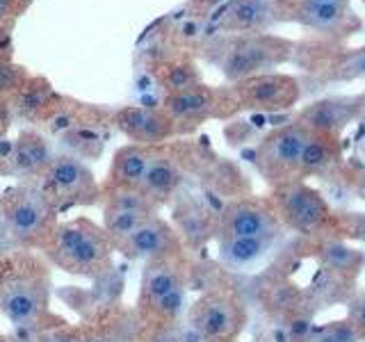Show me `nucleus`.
I'll return each instance as SVG.
<instances>
[{
    "label": "nucleus",
    "mask_w": 365,
    "mask_h": 342,
    "mask_svg": "<svg viewBox=\"0 0 365 342\" xmlns=\"http://www.w3.org/2000/svg\"><path fill=\"white\" fill-rule=\"evenodd\" d=\"M39 247L53 265L76 276L98 279L114 269L112 239L108 237L106 228L85 217L55 224Z\"/></svg>",
    "instance_id": "nucleus-1"
},
{
    "label": "nucleus",
    "mask_w": 365,
    "mask_h": 342,
    "mask_svg": "<svg viewBox=\"0 0 365 342\" xmlns=\"http://www.w3.org/2000/svg\"><path fill=\"white\" fill-rule=\"evenodd\" d=\"M294 53V41L267 32L231 34L208 46L205 57L220 68V73L231 85L251 76L272 73L285 64Z\"/></svg>",
    "instance_id": "nucleus-2"
},
{
    "label": "nucleus",
    "mask_w": 365,
    "mask_h": 342,
    "mask_svg": "<svg viewBox=\"0 0 365 342\" xmlns=\"http://www.w3.org/2000/svg\"><path fill=\"white\" fill-rule=\"evenodd\" d=\"M283 231H290L306 242L342 239L340 217L324 199V194L306 180H292L269 192Z\"/></svg>",
    "instance_id": "nucleus-3"
},
{
    "label": "nucleus",
    "mask_w": 365,
    "mask_h": 342,
    "mask_svg": "<svg viewBox=\"0 0 365 342\" xmlns=\"http://www.w3.org/2000/svg\"><path fill=\"white\" fill-rule=\"evenodd\" d=\"M187 326L201 342H237L247 328V304L233 288L215 285L203 290L187 308Z\"/></svg>",
    "instance_id": "nucleus-4"
},
{
    "label": "nucleus",
    "mask_w": 365,
    "mask_h": 342,
    "mask_svg": "<svg viewBox=\"0 0 365 342\" xmlns=\"http://www.w3.org/2000/svg\"><path fill=\"white\" fill-rule=\"evenodd\" d=\"M311 130L302 123L290 121L260 137L254 151V162L260 176L274 190L292 180H302V162Z\"/></svg>",
    "instance_id": "nucleus-5"
},
{
    "label": "nucleus",
    "mask_w": 365,
    "mask_h": 342,
    "mask_svg": "<svg viewBox=\"0 0 365 342\" xmlns=\"http://www.w3.org/2000/svg\"><path fill=\"white\" fill-rule=\"evenodd\" d=\"M283 226L269 197H245L228 199L215 214V239L231 237H260L283 235Z\"/></svg>",
    "instance_id": "nucleus-6"
},
{
    "label": "nucleus",
    "mask_w": 365,
    "mask_h": 342,
    "mask_svg": "<svg viewBox=\"0 0 365 342\" xmlns=\"http://www.w3.org/2000/svg\"><path fill=\"white\" fill-rule=\"evenodd\" d=\"M163 108L178 125H199L212 119H231L240 112V103L233 87H210L197 85L190 89L176 91V94H165Z\"/></svg>",
    "instance_id": "nucleus-7"
},
{
    "label": "nucleus",
    "mask_w": 365,
    "mask_h": 342,
    "mask_svg": "<svg viewBox=\"0 0 365 342\" xmlns=\"http://www.w3.org/2000/svg\"><path fill=\"white\" fill-rule=\"evenodd\" d=\"M5 233L19 244H41L53 231V201L46 192L19 190L3 205Z\"/></svg>",
    "instance_id": "nucleus-8"
},
{
    "label": "nucleus",
    "mask_w": 365,
    "mask_h": 342,
    "mask_svg": "<svg viewBox=\"0 0 365 342\" xmlns=\"http://www.w3.org/2000/svg\"><path fill=\"white\" fill-rule=\"evenodd\" d=\"M0 313L19 328L39 324L48 313V279L43 271H19L0 290Z\"/></svg>",
    "instance_id": "nucleus-9"
},
{
    "label": "nucleus",
    "mask_w": 365,
    "mask_h": 342,
    "mask_svg": "<svg viewBox=\"0 0 365 342\" xmlns=\"http://www.w3.org/2000/svg\"><path fill=\"white\" fill-rule=\"evenodd\" d=\"M240 110L277 114L297 108L302 98V83L288 73H260L231 85Z\"/></svg>",
    "instance_id": "nucleus-10"
},
{
    "label": "nucleus",
    "mask_w": 365,
    "mask_h": 342,
    "mask_svg": "<svg viewBox=\"0 0 365 342\" xmlns=\"http://www.w3.org/2000/svg\"><path fill=\"white\" fill-rule=\"evenodd\" d=\"M285 19L297 26L313 30L327 37H349L359 28L361 21L349 7V0H297L285 9Z\"/></svg>",
    "instance_id": "nucleus-11"
},
{
    "label": "nucleus",
    "mask_w": 365,
    "mask_h": 342,
    "mask_svg": "<svg viewBox=\"0 0 365 342\" xmlns=\"http://www.w3.org/2000/svg\"><path fill=\"white\" fill-rule=\"evenodd\" d=\"M365 117V94L356 96H327L304 105L297 112L294 121L315 135L338 137L345 133L354 121Z\"/></svg>",
    "instance_id": "nucleus-12"
},
{
    "label": "nucleus",
    "mask_w": 365,
    "mask_h": 342,
    "mask_svg": "<svg viewBox=\"0 0 365 342\" xmlns=\"http://www.w3.org/2000/svg\"><path fill=\"white\" fill-rule=\"evenodd\" d=\"M46 187L51 190L48 197L62 199L66 203H96L103 199V187L96 182L83 157L78 155H57L51 169L43 174Z\"/></svg>",
    "instance_id": "nucleus-13"
},
{
    "label": "nucleus",
    "mask_w": 365,
    "mask_h": 342,
    "mask_svg": "<svg viewBox=\"0 0 365 342\" xmlns=\"http://www.w3.org/2000/svg\"><path fill=\"white\" fill-rule=\"evenodd\" d=\"M114 251H119L128 260L151 262V260L185 254L187 247L182 242L180 233L176 231V226L163 219L160 214H155L153 219H148L144 226L137 228L130 237H125L123 242L114 247Z\"/></svg>",
    "instance_id": "nucleus-14"
},
{
    "label": "nucleus",
    "mask_w": 365,
    "mask_h": 342,
    "mask_svg": "<svg viewBox=\"0 0 365 342\" xmlns=\"http://www.w3.org/2000/svg\"><path fill=\"white\" fill-rule=\"evenodd\" d=\"M192 283V262L185 254L169 256L144 262L142 281H140V294H137V313L151 308L155 301L165 299L167 294L176 292L180 288H190Z\"/></svg>",
    "instance_id": "nucleus-15"
},
{
    "label": "nucleus",
    "mask_w": 365,
    "mask_h": 342,
    "mask_svg": "<svg viewBox=\"0 0 365 342\" xmlns=\"http://www.w3.org/2000/svg\"><path fill=\"white\" fill-rule=\"evenodd\" d=\"M114 125L128 137L133 144L160 148L178 133V123L169 117L165 108L128 105L114 112Z\"/></svg>",
    "instance_id": "nucleus-16"
},
{
    "label": "nucleus",
    "mask_w": 365,
    "mask_h": 342,
    "mask_svg": "<svg viewBox=\"0 0 365 342\" xmlns=\"http://www.w3.org/2000/svg\"><path fill=\"white\" fill-rule=\"evenodd\" d=\"M308 247L324 279L354 290L365 269V251L351 247L347 239H319V242H308Z\"/></svg>",
    "instance_id": "nucleus-17"
},
{
    "label": "nucleus",
    "mask_w": 365,
    "mask_h": 342,
    "mask_svg": "<svg viewBox=\"0 0 365 342\" xmlns=\"http://www.w3.org/2000/svg\"><path fill=\"white\" fill-rule=\"evenodd\" d=\"M182 180H185V171H182L180 160L169 151L155 148L140 190L160 208V205L169 203L176 197Z\"/></svg>",
    "instance_id": "nucleus-18"
},
{
    "label": "nucleus",
    "mask_w": 365,
    "mask_h": 342,
    "mask_svg": "<svg viewBox=\"0 0 365 342\" xmlns=\"http://www.w3.org/2000/svg\"><path fill=\"white\" fill-rule=\"evenodd\" d=\"M283 0H235L222 19V28L228 32H265L274 21L285 14Z\"/></svg>",
    "instance_id": "nucleus-19"
},
{
    "label": "nucleus",
    "mask_w": 365,
    "mask_h": 342,
    "mask_svg": "<svg viewBox=\"0 0 365 342\" xmlns=\"http://www.w3.org/2000/svg\"><path fill=\"white\" fill-rule=\"evenodd\" d=\"M55 157L57 155L46 137L32 130H26L16 137L14 144H11L7 165L14 176H41L43 178V174L55 162Z\"/></svg>",
    "instance_id": "nucleus-20"
},
{
    "label": "nucleus",
    "mask_w": 365,
    "mask_h": 342,
    "mask_svg": "<svg viewBox=\"0 0 365 342\" xmlns=\"http://www.w3.org/2000/svg\"><path fill=\"white\" fill-rule=\"evenodd\" d=\"M279 239L281 235L217 239V260L228 271H247L256 267L260 260H265Z\"/></svg>",
    "instance_id": "nucleus-21"
},
{
    "label": "nucleus",
    "mask_w": 365,
    "mask_h": 342,
    "mask_svg": "<svg viewBox=\"0 0 365 342\" xmlns=\"http://www.w3.org/2000/svg\"><path fill=\"white\" fill-rule=\"evenodd\" d=\"M155 148L125 144L112 157V167L108 174V182L103 185V194L114 190H140L144 174L151 162Z\"/></svg>",
    "instance_id": "nucleus-22"
},
{
    "label": "nucleus",
    "mask_w": 365,
    "mask_h": 342,
    "mask_svg": "<svg viewBox=\"0 0 365 342\" xmlns=\"http://www.w3.org/2000/svg\"><path fill=\"white\" fill-rule=\"evenodd\" d=\"M340 144L338 137H327V135H315L311 133L308 140L304 162H302V180L308 176H324L329 171L340 167Z\"/></svg>",
    "instance_id": "nucleus-23"
},
{
    "label": "nucleus",
    "mask_w": 365,
    "mask_h": 342,
    "mask_svg": "<svg viewBox=\"0 0 365 342\" xmlns=\"http://www.w3.org/2000/svg\"><path fill=\"white\" fill-rule=\"evenodd\" d=\"M182 242L190 249H199L203 242L215 237V214L205 212L199 205H185V210H176L174 222Z\"/></svg>",
    "instance_id": "nucleus-24"
},
{
    "label": "nucleus",
    "mask_w": 365,
    "mask_h": 342,
    "mask_svg": "<svg viewBox=\"0 0 365 342\" xmlns=\"http://www.w3.org/2000/svg\"><path fill=\"white\" fill-rule=\"evenodd\" d=\"M158 212H142V210H121V208H103V228H106L112 244L117 247L125 237H130L137 228L153 219Z\"/></svg>",
    "instance_id": "nucleus-25"
},
{
    "label": "nucleus",
    "mask_w": 365,
    "mask_h": 342,
    "mask_svg": "<svg viewBox=\"0 0 365 342\" xmlns=\"http://www.w3.org/2000/svg\"><path fill=\"white\" fill-rule=\"evenodd\" d=\"M53 103L55 94L43 80H26V85L16 91V108L26 117H43L53 110Z\"/></svg>",
    "instance_id": "nucleus-26"
},
{
    "label": "nucleus",
    "mask_w": 365,
    "mask_h": 342,
    "mask_svg": "<svg viewBox=\"0 0 365 342\" xmlns=\"http://www.w3.org/2000/svg\"><path fill=\"white\" fill-rule=\"evenodd\" d=\"M201 73L199 68L194 66L187 60H176V62H169L163 71H160V85L165 87L167 94H176V91L182 89H190V87H197L201 85Z\"/></svg>",
    "instance_id": "nucleus-27"
},
{
    "label": "nucleus",
    "mask_w": 365,
    "mask_h": 342,
    "mask_svg": "<svg viewBox=\"0 0 365 342\" xmlns=\"http://www.w3.org/2000/svg\"><path fill=\"white\" fill-rule=\"evenodd\" d=\"M359 78H365V46L340 53L338 60L327 68V80H334V83H351Z\"/></svg>",
    "instance_id": "nucleus-28"
},
{
    "label": "nucleus",
    "mask_w": 365,
    "mask_h": 342,
    "mask_svg": "<svg viewBox=\"0 0 365 342\" xmlns=\"http://www.w3.org/2000/svg\"><path fill=\"white\" fill-rule=\"evenodd\" d=\"M308 342H363V338L347 317H340L322 326H315Z\"/></svg>",
    "instance_id": "nucleus-29"
},
{
    "label": "nucleus",
    "mask_w": 365,
    "mask_h": 342,
    "mask_svg": "<svg viewBox=\"0 0 365 342\" xmlns=\"http://www.w3.org/2000/svg\"><path fill=\"white\" fill-rule=\"evenodd\" d=\"M342 239H361L365 242V212H338Z\"/></svg>",
    "instance_id": "nucleus-30"
},
{
    "label": "nucleus",
    "mask_w": 365,
    "mask_h": 342,
    "mask_svg": "<svg viewBox=\"0 0 365 342\" xmlns=\"http://www.w3.org/2000/svg\"><path fill=\"white\" fill-rule=\"evenodd\" d=\"M26 85V78H23L21 66L16 64H9V62H0V96L11 94Z\"/></svg>",
    "instance_id": "nucleus-31"
},
{
    "label": "nucleus",
    "mask_w": 365,
    "mask_h": 342,
    "mask_svg": "<svg viewBox=\"0 0 365 342\" xmlns=\"http://www.w3.org/2000/svg\"><path fill=\"white\" fill-rule=\"evenodd\" d=\"M345 306H347V315L345 317L354 324V328L359 331V336L365 342V290L354 294Z\"/></svg>",
    "instance_id": "nucleus-32"
},
{
    "label": "nucleus",
    "mask_w": 365,
    "mask_h": 342,
    "mask_svg": "<svg viewBox=\"0 0 365 342\" xmlns=\"http://www.w3.org/2000/svg\"><path fill=\"white\" fill-rule=\"evenodd\" d=\"M39 342H83V328H53L39 336Z\"/></svg>",
    "instance_id": "nucleus-33"
},
{
    "label": "nucleus",
    "mask_w": 365,
    "mask_h": 342,
    "mask_svg": "<svg viewBox=\"0 0 365 342\" xmlns=\"http://www.w3.org/2000/svg\"><path fill=\"white\" fill-rule=\"evenodd\" d=\"M351 190L356 192V197H359V199L365 201V171H363V174H359V176H354V180H351Z\"/></svg>",
    "instance_id": "nucleus-34"
},
{
    "label": "nucleus",
    "mask_w": 365,
    "mask_h": 342,
    "mask_svg": "<svg viewBox=\"0 0 365 342\" xmlns=\"http://www.w3.org/2000/svg\"><path fill=\"white\" fill-rule=\"evenodd\" d=\"M11 7H14V0H0V21L9 14Z\"/></svg>",
    "instance_id": "nucleus-35"
},
{
    "label": "nucleus",
    "mask_w": 365,
    "mask_h": 342,
    "mask_svg": "<svg viewBox=\"0 0 365 342\" xmlns=\"http://www.w3.org/2000/svg\"><path fill=\"white\" fill-rule=\"evenodd\" d=\"M3 283H5V271H3V267H0V290H3Z\"/></svg>",
    "instance_id": "nucleus-36"
},
{
    "label": "nucleus",
    "mask_w": 365,
    "mask_h": 342,
    "mask_svg": "<svg viewBox=\"0 0 365 342\" xmlns=\"http://www.w3.org/2000/svg\"><path fill=\"white\" fill-rule=\"evenodd\" d=\"M361 121H363V123H365V117H363V119H361Z\"/></svg>",
    "instance_id": "nucleus-37"
},
{
    "label": "nucleus",
    "mask_w": 365,
    "mask_h": 342,
    "mask_svg": "<svg viewBox=\"0 0 365 342\" xmlns=\"http://www.w3.org/2000/svg\"><path fill=\"white\" fill-rule=\"evenodd\" d=\"M237 342H240V340H237Z\"/></svg>",
    "instance_id": "nucleus-38"
}]
</instances>
